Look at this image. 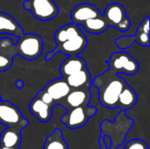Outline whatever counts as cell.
Returning a JSON list of instances; mask_svg holds the SVG:
<instances>
[{"instance_id": "obj_8", "label": "cell", "mask_w": 150, "mask_h": 149, "mask_svg": "<svg viewBox=\"0 0 150 149\" xmlns=\"http://www.w3.org/2000/svg\"><path fill=\"white\" fill-rule=\"evenodd\" d=\"M102 16L108 26L114 27L120 32H127L131 26V20L127 16L126 9L119 3H111L106 5Z\"/></svg>"}, {"instance_id": "obj_10", "label": "cell", "mask_w": 150, "mask_h": 149, "mask_svg": "<svg viewBox=\"0 0 150 149\" xmlns=\"http://www.w3.org/2000/svg\"><path fill=\"white\" fill-rule=\"evenodd\" d=\"M135 41L142 47L149 46V16H147L141 22L135 34L122 35L119 37L115 40V45L123 51L130 47Z\"/></svg>"}, {"instance_id": "obj_28", "label": "cell", "mask_w": 150, "mask_h": 149, "mask_svg": "<svg viewBox=\"0 0 150 149\" xmlns=\"http://www.w3.org/2000/svg\"><path fill=\"white\" fill-rule=\"evenodd\" d=\"M2 101V99H1V96H0V102Z\"/></svg>"}, {"instance_id": "obj_19", "label": "cell", "mask_w": 150, "mask_h": 149, "mask_svg": "<svg viewBox=\"0 0 150 149\" xmlns=\"http://www.w3.org/2000/svg\"><path fill=\"white\" fill-rule=\"evenodd\" d=\"M137 100L138 97L135 90L127 84L119 96L118 108H120V111L127 112L136 105Z\"/></svg>"}, {"instance_id": "obj_21", "label": "cell", "mask_w": 150, "mask_h": 149, "mask_svg": "<svg viewBox=\"0 0 150 149\" xmlns=\"http://www.w3.org/2000/svg\"><path fill=\"white\" fill-rule=\"evenodd\" d=\"M80 25L85 32H87L91 34L103 33L109 27L106 21L105 20V18H103L102 15L100 17H98V18L88 19V20L83 22Z\"/></svg>"}, {"instance_id": "obj_16", "label": "cell", "mask_w": 150, "mask_h": 149, "mask_svg": "<svg viewBox=\"0 0 150 149\" xmlns=\"http://www.w3.org/2000/svg\"><path fill=\"white\" fill-rule=\"evenodd\" d=\"M70 90L90 89L92 85V77L88 68L78 71L64 79Z\"/></svg>"}, {"instance_id": "obj_23", "label": "cell", "mask_w": 150, "mask_h": 149, "mask_svg": "<svg viewBox=\"0 0 150 149\" xmlns=\"http://www.w3.org/2000/svg\"><path fill=\"white\" fill-rule=\"evenodd\" d=\"M123 149H149V147L144 141L134 139L126 142Z\"/></svg>"}, {"instance_id": "obj_27", "label": "cell", "mask_w": 150, "mask_h": 149, "mask_svg": "<svg viewBox=\"0 0 150 149\" xmlns=\"http://www.w3.org/2000/svg\"><path fill=\"white\" fill-rule=\"evenodd\" d=\"M0 149H20L19 148H5V147H2L0 146Z\"/></svg>"}, {"instance_id": "obj_12", "label": "cell", "mask_w": 150, "mask_h": 149, "mask_svg": "<svg viewBox=\"0 0 150 149\" xmlns=\"http://www.w3.org/2000/svg\"><path fill=\"white\" fill-rule=\"evenodd\" d=\"M101 15L102 14L99 10L95 5L89 3H83L73 8L70 13V18L72 23L80 25L83 22L91 18L100 17Z\"/></svg>"}, {"instance_id": "obj_1", "label": "cell", "mask_w": 150, "mask_h": 149, "mask_svg": "<svg viewBox=\"0 0 150 149\" xmlns=\"http://www.w3.org/2000/svg\"><path fill=\"white\" fill-rule=\"evenodd\" d=\"M127 85L125 79L110 69L92 78V86L98 90L99 104L108 109L118 108L119 96Z\"/></svg>"}, {"instance_id": "obj_2", "label": "cell", "mask_w": 150, "mask_h": 149, "mask_svg": "<svg viewBox=\"0 0 150 149\" xmlns=\"http://www.w3.org/2000/svg\"><path fill=\"white\" fill-rule=\"evenodd\" d=\"M134 126V120L127 116V112L120 111L113 121L104 119L100 124V138L98 141L100 149H107L104 143V138L108 137L111 141L109 149H118L127 139L128 132Z\"/></svg>"}, {"instance_id": "obj_17", "label": "cell", "mask_w": 150, "mask_h": 149, "mask_svg": "<svg viewBox=\"0 0 150 149\" xmlns=\"http://www.w3.org/2000/svg\"><path fill=\"white\" fill-rule=\"evenodd\" d=\"M0 34H10L19 38L24 34V31L12 16L0 11Z\"/></svg>"}, {"instance_id": "obj_5", "label": "cell", "mask_w": 150, "mask_h": 149, "mask_svg": "<svg viewBox=\"0 0 150 149\" xmlns=\"http://www.w3.org/2000/svg\"><path fill=\"white\" fill-rule=\"evenodd\" d=\"M23 8L40 21L54 19L59 13V8L54 0H25Z\"/></svg>"}, {"instance_id": "obj_11", "label": "cell", "mask_w": 150, "mask_h": 149, "mask_svg": "<svg viewBox=\"0 0 150 149\" xmlns=\"http://www.w3.org/2000/svg\"><path fill=\"white\" fill-rule=\"evenodd\" d=\"M91 100V92L90 89L71 90L65 99L62 102V105L66 110L81 106L90 105Z\"/></svg>"}, {"instance_id": "obj_6", "label": "cell", "mask_w": 150, "mask_h": 149, "mask_svg": "<svg viewBox=\"0 0 150 149\" xmlns=\"http://www.w3.org/2000/svg\"><path fill=\"white\" fill-rule=\"evenodd\" d=\"M0 124L8 128L22 131L28 126V120L23 117L20 110L15 105L2 100L0 102Z\"/></svg>"}, {"instance_id": "obj_14", "label": "cell", "mask_w": 150, "mask_h": 149, "mask_svg": "<svg viewBox=\"0 0 150 149\" xmlns=\"http://www.w3.org/2000/svg\"><path fill=\"white\" fill-rule=\"evenodd\" d=\"M28 109L31 114L34 116L40 122L47 123L52 118L54 107L45 104L42 100L35 96L30 102Z\"/></svg>"}, {"instance_id": "obj_13", "label": "cell", "mask_w": 150, "mask_h": 149, "mask_svg": "<svg viewBox=\"0 0 150 149\" xmlns=\"http://www.w3.org/2000/svg\"><path fill=\"white\" fill-rule=\"evenodd\" d=\"M43 90L49 94L55 105H61L71 90L63 78H57L49 82Z\"/></svg>"}, {"instance_id": "obj_24", "label": "cell", "mask_w": 150, "mask_h": 149, "mask_svg": "<svg viewBox=\"0 0 150 149\" xmlns=\"http://www.w3.org/2000/svg\"><path fill=\"white\" fill-rule=\"evenodd\" d=\"M13 62V58H11L0 53V72H4L9 69Z\"/></svg>"}, {"instance_id": "obj_4", "label": "cell", "mask_w": 150, "mask_h": 149, "mask_svg": "<svg viewBox=\"0 0 150 149\" xmlns=\"http://www.w3.org/2000/svg\"><path fill=\"white\" fill-rule=\"evenodd\" d=\"M108 69L118 75L134 76L138 73L140 64L138 61L126 51H119L113 53L109 58Z\"/></svg>"}, {"instance_id": "obj_22", "label": "cell", "mask_w": 150, "mask_h": 149, "mask_svg": "<svg viewBox=\"0 0 150 149\" xmlns=\"http://www.w3.org/2000/svg\"><path fill=\"white\" fill-rule=\"evenodd\" d=\"M43 149H69V146L63 138L61 129L55 128L45 140Z\"/></svg>"}, {"instance_id": "obj_26", "label": "cell", "mask_w": 150, "mask_h": 149, "mask_svg": "<svg viewBox=\"0 0 150 149\" xmlns=\"http://www.w3.org/2000/svg\"><path fill=\"white\" fill-rule=\"evenodd\" d=\"M24 85H25V83H24V82L21 80V79H18V80H17V82L15 83V86L18 88V89H22L23 87H24Z\"/></svg>"}, {"instance_id": "obj_9", "label": "cell", "mask_w": 150, "mask_h": 149, "mask_svg": "<svg viewBox=\"0 0 150 149\" xmlns=\"http://www.w3.org/2000/svg\"><path fill=\"white\" fill-rule=\"evenodd\" d=\"M87 44H88V40L86 38L85 34L83 32L82 34H80L73 39H70L62 44L56 45V47L54 48V50H52L47 54L45 60L46 61L52 60L58 53H62V54H65L67 57L78 56L86 48Z\"/></svg>"}, {"instance_id": "obj_15", "label": "cell", "mask_w": 150, "mask_h": 149, "mask_svg": "<svg viewBox=\"0 0 150 149\" xmlns=\"http://www.w3.org/2000/svg\"><path fill=\"white\" fill-rule=\"evenodd\" d=\"M87 64L86 61L80 56H70L67 57L60 66V73L62 75V78L65 79L68 76L86 69Z\"/></svg>"}, {"instance_id": "obj_25", "label": "cell", "mask_w": 150, "mask_h": 149, "mask_svg": "<svg viewBox=\"0 0 150 149\" xmlns=\"http://www.w3.org/2000/svg\"><path fill=\"white\" fill-rule=\"evenodd\" d=\"M36 97H38L40 100H42V101H43L45 104H47V105H52L53 107L55 105V104H54V100L52 99V97H51L49 96V94H48V93H47L43 89H42V90H40V91H38V93H37Z\"/></svg>"}, {"instance_id": "obj_20", "label": "cell", "mask_w": 150, "mask_h": 149, "mask_svg": "<svg viewBox=\"0 0 150 149\" xmlns=\"http://www.w3.org/2000/svg\"><path fill=\"white\" fill-rule=\"evenodd\" d=\"M22 141L21 131L14 128H6L0 134V146L5 148H19Z\"/></svg>"}, {"instance_id": "obj_7", "label": "cell", "mask_w": 150, "mask_h": 149, "mask_svg": "<svg viewBox=\"0 0 150 149\" xmlns=\"http://www.w3.org/2000/svg\"><path fill=\"white\" fill-rule=\"evenodd\" d=\"M97 112V107L90 105L69 108L61 118V121L69 129H77L84 126L89 119L95 116Z\"/></svg>"}, {"instance_id": "obj_18", "label": "cell", "mask_w": 150, "mask_h": 149, "mask_svg": "<svg viewBox=\"0 0 150 149\" xmlns=\"http://www.w3.org/2000/svg\"><path fill=\"white\" fill-rule=\"evenodd\" d=\"M82 33H83V31L79 25L74 23H70V24L59 27L54 32V39L56 45H59Z\"/></svg>"}, {"instance_id": "obj_3", "label": "cell", "mask_w": 150, "mask_h": 149, "mask_svg": "<svg viewBox=\"0 0 150 149\" xmlns=\"http://www.w3.org/2000/svg\"><path fill=\"white\" fill-rule=\"evenodd\" d=\"M43 40L40 36L34 33H24L19 37L16 45H12L11 56L18 54L26 61H33L39 58L43 52Z\"/></svg>"}]
</instances>
